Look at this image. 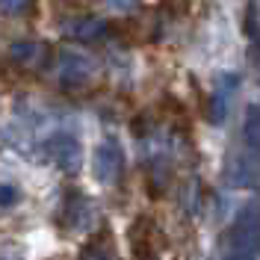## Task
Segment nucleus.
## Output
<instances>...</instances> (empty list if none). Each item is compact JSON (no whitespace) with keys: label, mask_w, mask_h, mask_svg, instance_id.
Here are the masks:
<instances>
[{"label":"nucleus","mask_w":260,"mask_h":260,"mask_svg":"<svg viewBox=\"0 0 260 260\" xmlns=\"http://www.w3.org/2000/svg\"><path fill=\"white\" fill-rule=\"evenodd\" d=\"M222 260H260V201L245 204L228 228Z\"/></svg>","instance_id":"obj_1"},{"label":"nucleus","mask_w":260,"mask_h":260,"mask_svg":"<svg viewBox=\"0 0 260 260\" xmlns=\"http://www.w3.org/2000/svg\"><path fill=\"white\" fill-rule=\"evenodd\" d=\"M121 169H124V154H121L118 142H113V139L101 142L95 148V178L101 183H115L121 178Z\"/></svg>","instance_id":"obj_2"},{"label":"nucleus","mask_w":260,"mask_h":260,"mask_svg":"<svg viewBox=\"0 0 260 260\" xmlns=\"http://www.w3.org/2000/svg\"><path fill=\"white\" fill-rule=\"evenodd\" d=\"M45 151H48V157L56 162L62 172H77L80 162H83L80 145H77V139L68 136V133H59V136L48 139V142H45Z\"/></svg>","instance_id":"obj_3"},{"label":"nucleus","mask_w":260,"mask_h":260,"mask_svg":"<svg viewBox=\"0 0 260 260\" xmlns=\"http://www.w3.org/2000/svg\"><path fill=\"white\" fill-rule=\"evenodd\" d=\"M89 77H92V62L86 56L71 53V50H65L62 56H59V83H62L65 89H77Z\"/></svg>","instance_id":"obj_4"},{"label":"nucleus","mask_w":260,"mask_h":260,"mask_svg":"<svg viewBox=\"0 0 260 260\" xmlns=\"http://www.w3.org/2000/svg\"><path fill=\"white\" fill-rule=\"evenodd\" d=\"M228 180L234 186H257L260 183V151L251 148V154H240L228 169Z\"/></svg>","instance_id":"obj_5"},{"label":"nucleus","mask_w":260,"mask_h":260,"mask_svg":"<svg viewBox=\"0 0 260 260\" xmlns=\"http://www.w3.org/2000/svg\"><path fill=\"white\" fill-rule=\"evenodd\" d=\"M104 30H107V24H104L101 18H77V21L68 27V32H71L74 39H80V42H95V39L104 36Z\"/></svg>","instance_id":"obj_6"},{"label":"nucleus","mask_w":260,"mask_h":260,"mask_svg":"<svg viewBox=\"0 0 260 260\" xmlns=\"http://www.w3.org/2000/svg\"><path fill=\"white\" fill-rule=\"evenodd\" d=\"M243 139L248 142V148L260 151V104L248 107V113H245V121H243Z\"/></svg>","instance_id":"obj_7"},{"label":"nucleus","mask_w":260,"mask_h":260,"mask_svg":"<svg viewBox=\"0 0 260 260\" xmlns=\"http://www.w3.org/2000/svg\"><path fill=\"white\" fill-rule=\"evenodd\" d=\"M45 53V45H36V42H15L12 45V59L18 62H32Z\"/></svg>","instance_id":"obj_8"},{"label":"nucleus","mask_w":260,"mask_h":260,"mask_svg":"<svg viewBox=\"0 0 260 260\" xmlns=\"http://www.w3.org/2000/svg\"><path fill=\"white\" fill-rule=\"evenodd\" d=\"M21 204V186L18 183H0V210H9Z\"/></svg>","instance_id":"obj_9"},{"label":"nucleus","mask_w":260,"mask_h":260,"mask_svg":"<svg viewBox=\"0 0 260 260\" xmlns=\"http://www.w3.org/2000/svg\"><path fill=\"white\" fill-rule=\"evenodd\" d=\"M0 9L9 15H24L32 9V0H0Z\"/></svg>","instance_id":"obj_10"},{"label":"nucleus","mask_w":260,"mask_h":260,"mask_svg":"<svg viewBox=\"0 0 260 260\" xmlns=\"http://www.w3.org/2000/svg\"><path fill=\"white\" fill-rule=\"evenodd\" d=\"M83 260H110V257H107L104 251H86V254H83Z\"/></svg>","instance_id":"obj_11"},{"label":"nucleus","mask_w":260,"mask_h":260,"mask_svg":"<svg viewBox=\"0 0 260 260\" xmlns=\"http://www.w3.org/2000/svg\"><path fill=\"white\" fill-rule=\"evenodd\" d=\"M113 6H118V9H130L133 0H113Z\"/></svg>","instance_id":"obj_12"},{"label":"nucleus","mask_w":260,"mask_h":260,"mask_svg":"<svg viewBox=\"0 0 260 260\" xmlns=\"http://www.w3.org/2000/svg\"><path fill=\"white\" fill-rule=\"evenodd\" d=\"M0 260H3V257H0Z\"/></svg>","instance_id":"obj_13"}]
</instances>
